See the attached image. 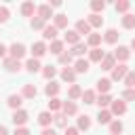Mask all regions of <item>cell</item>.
<instances>
[{
  "label": "cell",
  "mask_w": 135,
  "mask_h": 135,
  "mask_svg": "<svg viewBox=\"0 0 135 135\" xmlns=\"http://www.w3.org/2000/svg\"><path fill=\"white\" fill-rule=\"evenodd\" d=\"M27 53V49H25V44H21V42H13L11 46H8V57H13V59H21L23 55Z\"/></svg>",
  "instance_id": "1"
},
{
  "label": "cell",
  "mask_w": 135,
  "mask_h": 135,
  "mask_svg": "<svg viewBox=\"0 0 135 135\" xmlns=\"http://www.w3.org/2000/svg\"><path fill=\"white\" fill-rule=\"evenodd\" d=\"M127 74H129V65L127 63H118V65L112 68V78L110 80H122Z\"/></svg>",
  "instance_id": "2"
},
{
  "label": "cell",
  "mask_w": 135,
  "mask_h": 135,
  "mask_svg": "<svg viewBox=\"0 0 135 135\" xmlns=\"http://www.w3.org/2000/svg\"><path fill=\"white\" fill-rule=\"evenodd\" d=\"M110 112H112V116H122V114L127 112V103H124L122 99H112Z\"/></svg>",
  "instance_id": "3"
},
{
  "label": "cell",
  "mask_w": 135,
  "mask_h": 135,
  "mask_svg": "<svg viewBox=\"0 0 135 135\" xmlns=\"http://www.w3.org/2000/svg\"><path fill=\"white\" fill-rule=\"evenodd\" d=\"M13 122H15V127H23L27 120H30V114L25 112V110H15L13 112V118H11Z\"/></svg>",
  "instance_id": "4"
},
{
  "label": "cell",
  "mask_w": 135,
  "mask_h": 135,
  "mask_svg": "<svg viewBox=\"0 0 135 135\" xmlns=\"http://www.w3.org/2000/svg\"><path fill=\"white\" fill-rule=\"evenodd\" d=\"M46 53H49V46H46L42 40L32 44V57H34V59H40V57H42V55H46Z\"/></svg>",
  "instance_id": "5"
},
{
  "label": "cell",
  "mask_w": 135,
  "mask_h": 135,
  "mask_svg": "<svg viewBox=\"0 0 135 135\" xmlns=\"http://www.w3.org/2000/svg\"><path fill=\"white\" fill-rule=\"evenodd\" d=\"M36 17H40L42 21H49L53 17V8L49 4H40V6H36Z\"/></svg>",
  "instance_id": "6"
},
{
  "label": "cell",
  "mask_w": 135,
  "mask_h": 135,
  "mask_svg": "<svg viewBox=\"0 0 135 135\" xmlns=\"http://www.w3.org/2000/svg\"><path fill=\"white\" fill-rule=\"evenodd\" d=\"M112 55H114V59H116V61L124 63V61H127V59L131 57V49H129V46H118V49H116V51H114Z\"/></svg>",
  "instance_id": "7"
},
{
  "label": "cell",
  "mask_w": 135,
  "mask_h": 135,
  "mask_svg": "<svg viewBox=\"0 0 135 135\" xmlns=\"http://www.w3.org/2000/svg\"><path fill=\"white\" fill-rule=\"evenodd\" d=\"M89 65H91L89 59H82V57H80V59L74 61V68H72V70H74L76 74H86V72H89Z\"/></svg>",
  "instance_id": "8"
},
{
  "label": "cell",
  "mask_w": 135,
  "mask_h": 135,
  "mask_svg": "<svg viewBox=\"0 0 135 135\" xmlns=\"http://www.w3.org/2000/svg\"><path fill=\"white\" fill-rule=\"evenodd\" d=\"M61 114H63V116H74V114H78V105L68 99V101H63V105H61Z\"/></svg>",
  "instance_id": "9"
},
{
  "label": "cell",
  "mask_w": 135,
  "mask_h": 135,
  "mask_svg": "<svg viewBox=\"0 0 135 135\" xmlns=\"http://www.w3.org/2000/svg\"><path fill=\"white\" fill-rule=\"evenodd\" d=\"M4 70L6 72H19L21 70V61H17L13 57H4Z\"/></svg>",
  "instance_id": "10"
},
{
  "label": "cell",
  "mask_w": 135,
  "mask_h": 135,
  "mask_svg": "<svg viewBox=\"0 0 135 135\" xmlns=\"http://www.w3.org/2000/svg\"><path fill=\"white\" fill-rule=\"evenodd\" d=\"M63 42H68V44H72V46H74V44H78V42H80V34H78L76 30H68V32H65V36H63Z\"/></svg>",
  "instance_id": "11"
},
{
  "label": "cell",
  "mask_w": 135,
  "mask_h": 135,
  "mask_svg": "<svg viewBox=\"0 0 135 135\" xmlns=\"http://www.w3.org/2000/svg\"><path fill=\"white\" fill-rule=\"evenodd\" d=\"M103 57H105V53H103L99 46L89 51V63H91V61H93V63H101V59H103Z\"/></svg>",
  "instance_id": "12"
},
{
  "label": "cell",
  "mask_w": 135,
  "mask_h": 135,
  "mask_svg": "<svg viewBox=\"0 0 135 135\" xmlns=\"http://www.w3.org/2000/svg\"><path fill=\"white\" fill-rule=\"evenodd\" d=\"M36 95H38L36 84H23V91H21V97L23 99H34Z\"/></svg>",
  "instance_id": "13"
},
{
  "label": "cell",
  "mask_w": 135,
  "mask_h": 135,
  "mask_svg": "<svg viewBox=\"0 0 135 135\" xmlns=\"http://www.w3.org/2000/svg\"><path fill=\"white\" fill-rule=\"evenodd\" d=\"M6 103H8V108H13V110H21V103H23V97H21V95H17V93H13V95H8V99H6Z\"/></svg>",
  "instance_id": "14"
},
{
  "label": "cell",
  "mask_w": 135,
  "mask_h": 135,
  "mask_svg": "<svg viewBox=\"0 0 135 135\" xmlns=\"http://www.w3.org/2000/svg\"><path fill=\"white\" fill-rule=\"evenodd\" d=\"M34 13H36V4L32 0H27V2L21 4V15L23 17H34Z\"/></svg>",
  "instance_id": "15"
},
{
  "label": "cell",
  "mask_w": 135,
  "mask_h": 135,
  "mask_svg": "<svg viewBox=\"0 0 135 135\" xmlns=\"http://www.w3.org/2000/svg\"><path fill=\"white\" fill-rule=\"evenodd\" d=\"M68 19H70V17H68V15H63V13L53 15V21H55L53 25H55L57 30H63V27H68Z\"/></svg>",
  "instance_id": "16"
},
{
  "label": "cell",
  "mask_w": 135,
  "mask_h": 135,
  "mask_svg": "<svg viewBox=\"0 0 135 135\" xmlns=\"http://www.w3.org/2000/svg\"><path fill=\"white\" fill-rule=\"evenodd\" d=\"M57 32H59V30H57L55 25H46V27L42 30V38L53 42V40H57Z\"/></svg>",
  "instance_id": "17"
},
{
  "label": "cell",
  "mask_w": 135,
  "mask_h": 135,
  "mask_svg": "<svg viewBox=\"0 0 135 135\" xmlns=\"http://www.w3.org/2000/svg\"><path fill=\"white\" fill-rule=\"evenodd\" d=\"M110 89H112V80H110V78H99V80H97V91H99L101 95H108Z\"/></svg>",
  "instance_id": "18"
},
{
  "label": "cell",
  "mask_w": 135,
  "mask_h": 135,
  "mask_svg": "<svg viewBox=\"0 0 135 135\" xmlns=\"http://www.w3.org/2000/svg\"><path fill=\"white\" fill-rule=\"evenodd\" d=\"M59 89H61V86H59V82H55V80H49V84L44 86V93H46V95H49V99H51V97H57Z\"/></svg>",
  "instance_id": "19"
},
{
  "label": "cell",
  "mask_w": 135,
  "mask_h": 135,
  "mask_svg": "<svg viewBox=\"0 0 135 135\" xmlns=\"http://www.w3.org/2000/svg\"><path fill=\"white\" fill-rule=\"evenodd\" d=\"M74 30H76V32H78L80 36H82V34H86V36L91 34V25L86 23V19H78V21H76V27H74Z\"/></svg>",
  "instance_id": "20"
},
{
  "label": "cell",
  "mask_w": 135,
  "mask_h": 135,
  "mask_svg": "<svg viewBox=\"0 0 135 135\" xmlns=\"http://www.w3.org/2000/svg\"><path fill=\"white\" fill-rule=\"evenodd\" d=\"M118 36H120V34H118L114 27H110V30H105V34H103V40H105L108 44H116V42H118Z\"/></svg>",
  "instance_id": "21"
},
{
  "label": "cell",
  "mask_w": 135,
  "mask_h": 135,
  "mask_svg": "<svg viewBox=\"0 0 135 135\" xmlns=\"http://www.w3.org/2000/svg\"><path fill=\"white\" fill-rule=\"evenodd\" d=\"M114 118H112V112L110 110H99V114H97V122L99 124H110Z\"/></svg>",
  "instance_id": "22"
},
{
  "label": "cell",
  "mask_w": 135,
  "mask_h": 135,
  "mask_svg": "<svg viewBox=\"0 0 135 135\" xmlns=\"http://www.w3.org/2000/svg\"><path fill=\"white\" fill-rule=\"evenodd\" d=\"M86 44H89L91 49H97V46L101 44V34H95V32H91V34L86 36Z\"/></svg>",
  "instance_id": "23"
},
{
  "label": "cell",
  "mask_w": 135,
  "mask_h": 135,
  "mask_svg": "<svg viewBox=\"0 0 135 135\" xmlns=\"http://www.w3.org/2000/svg\"><path fill=\"white\" fill-rule=\"evenodd\" d=\"M86 51H89V49H86V44H82V42H78V44H74V46H72V51H70V55H72V57H78V59H80V57H82V55H84Z\"/></svg>",
  "instance_id": "24"
},
{
  "label": "cell",
  "mask_w": 135,
  "mask_h": 135,
  "mask_svg": "<svg viewBox=\"0 0 135 135\" xmlns=\"http://www.w3.org/2000/svg\"><path fill=\"white\" fill-rule=\"evenodd\" d=\"M25 70H27V72H32V74H34V72H40V70H42L40 59H34V57H32V59H27V61H25Z\"/></svg>",
  "instance_id": "25"
},
{
  "label": "cell",
  "mask_w": 135,
  "mask_h": 135,
  "mask_svg": "<svg viewBox=\"0 0 135 135\" xmlns=\"http://www.w3.org/2000/svg\"><path fill=\"white\" fill-rule=\"evenodd\" d=\"M61 80L74 84V80H76V72H74L72 68H63V70H61Z\"/></svg>",
  "instance_id": "26"
},
{
  "label": "cell",
  "mask_w": 135,
  "mask_h": 135,
  "mask_svg": "<svg viewBox=\"0 0 135 135\" xmlns=\"http://www.w3.org/2000/svg\"><path fill=\"white\" fill-rule=\"evenodd\" d=\"M80 95H82V89H80L76 82H74V84H70V89H68V99H70V101H74V99H78Z\"/></svg>",
  "instance_id": "27"
},
{
  "label": "cell",
  "mask_w": 135,
  "mask_h": 135,
  "mask_svg": "<svg viewBox=\"0 0 135 135\" xmlns=\"http://www.w3.org/2000/svg\"><path fill=\"white\" fill-rule=\"evenodd\" d=\"M51 122H53V114L51 112H40L38 114V124H42L46 129V127H51Z\"/></svg>",
  "instance_id": "28"
},
{
  "label": "cell",
  "mask_w": 135,
  "mask_h": 135,
  "mask_svg": "<svg viewBox=\"0 0 135 135\" xmlns=\"http://www.w3.org/2000/svg\"><path fill=\"white\" fill-rule=\"evenodd\" d=\"M78 131H89L91 129V116H86V114H82V116H78V127H76Z\"/></svg>",
  "instance_id": "29"
},
{
  "label": "cell",
  "mask_w": 135,
  "mask_h": 135,
  "mask_svg": "<svg viewBox=\"0 0 135 135\" xmlns=\"http://www.w3.org/2000/svg\"><path fill=\"white\" fill-rule=\"evenodd\" d=\"M61 105H63V101H61L59 97H51V99H49V112H51V114H53V112L57 114V112L61 110Z\"/></svg>",
  "instance_id": "30"
},
{
  "label": "cell",
  "mask_w": 135,
  "mask_h": 135,
  "mask_svg": "<svg viewBox=\"0 0 135 135\" xmlns=\"http://www.w3.org/2000/svg\"><path fill=\"white\" fill-rule=\"evenodd\" d=\"M86 23H89L91 27H101V25H103V17H101V15H95V13H93V15H89Z\"/></svg>",
  "instance_id": "31"
},
{
  "label": "cell",
  "mask_w": 135,
  "mask_h": 135,
  "mask_svg": "<svg viewBox=\"0 0 135 135\" xmlns=\"http://www.w3.org/2000/svg\"><path fill=\"white\" fill-rule=\"evenodd\" d=\"M49 51H51L53 55H57V57H59V55L63 53V40H53V42H51V46H49Z\"/></svg>",
  "instance_id": "32"
},
{
  "label": "cell",
  "mask_w": 135,
  "mask_h": 135,
  "mask_svg": "<svg viewBox=\"0 0 135 135\" xmlns=\"http://www.w3.org/2000/svg\"><path fill=\"white\" fill-rule=\"evenodd\" d=\"M116 65V59H114V55H105L103 59H101V70H110L112 72V68Z\"/></svg>",
  "instance_id": "33"
},
{
  "label": "cell",
  "mask_w": 135,
  "mask_h": 135,
  "mask_svg": "<svg viewBox=\"0 0 135 135\" xmlns=\"http://www.w3.org/2000/svg\"><path fill=\"white\" fill-rule=\"evenodd\" d=\"M82 101L86 103V105H91V103H95V99H97V95H95V91H91V89H86V91H82Z\"/></svg>",
  "instance_id": "34"
},
{
  "label": "cell",
  "mask_w": 135,
  "mask_h": 135,
  "mask_svg": "<svg viewBox=\"0 0 135 135\" xmlns=\"http://www.w3.org/2000/svg\"><path fill=\"white\" fill-rule=\"evenodd\" d=\"M95 103L99 105V110H108V105L112 103V97H110V95H99V97L95 99Z\"/></svg>",
  "instance_id": "35"
},
{
  "label": "cell",
  "mask_w": 135,
  "mask_h": 135,
  "mask_svg": "<svg viewBox=\"0 0 135 135\" xmlns=\"http://www.w3.org/2000/svg\"><path fill=\"white\" fill-rule=\"evenodd\" d=\"M42 76H44L46 80H53V78L57 76V68H55V65H44V68H42Z\"/></svg>",
  "instance_id": "36"
},
{
  "label": "cell",
  "mask_w": 135,
  "mask_h": 135,
  "mask_svg": "<svg viewBox=\"0 0 135 135\" xmlns=\"http://www.w3.org/2000/svg\"><path fill=\"white\" fill-rule=\"evenodd\" d=\"M53 122H55L57 127L65 129V127H68V116H63L61 112H57V114H53Z\"/></svg>",
  "instance_id": "37"
},
{
  "label": "cell",
  "mask_w": 135,
  "mask_h": 135,
  "mask_svg": "<svg viewBox=\"0 0 135 135\" xmlns=\"http://www.w3.org/2000/svg\"><path fill=\"white\" fill-rule=\"evenodd\" d=\"M122 27H124V30H133V27H135V15L127 13V15L122 17Z\"/></svg>",
  "instance_id": "38"
},
{
  "label": "cell",
  "mask_w": 135,
  "mask_h": 135,
  "mask_svg": "<svg viewBox=\"0 0 135 135\" xmlns=\"http://www.w3.org/2000/svg\"><path fill=\"white\" fill-rule=\"evenodd\" d=\"M129 6H131V2H129V0H116V4H114L116 13H124V15H127Z\"/></svg>",
  "instance_id": "39"
},
{
  "label": "cell",
  "mask_w": 135,
  "mask_h": 135,
  "mask_svg": "<svg viewBox=\"0 0 135 135\" xmlns=\"http://www.w3.org/2000/svg\"><path fill=\"white\" fill-rule=\"evenodd\" d=\"M108 127H110V133H112V135H120V133H122V129H124L120 120H112Z\"/></svg>",
  "instance_id": "40"
},
{
  "label": "cell",
  "mask_w": 135,
  "mask_h": 135,
  "mask_svg": "<svg viewBox=\"0 0 135 135\" xmlns=\"http://www.w3.org/2000/svg\"><path fill=\"white\" fill-rule=\"evenodd\" d=\"M30 25H32V30H44L46 27V21H42L40 17H32Z\"/></svg>",
  "instance_id": "41"
},
{
  "label": "cell",
  "mask_w": 135,
  "mask_h": 135,
  "mask_svg": "<svg viewBox=\"0 0 135 135\" xmlns=\"http://www.w3.org/2000/svg\"><path fill=\"white\" fill-rule=\"evenodd\" d=\"M122 80H124V86H127V89H135V72L129 70V74H127Z\"/></svg>",
  "instance_id": "42"
},
{
  "label": "cell",
  "mask_w": 135,
  "mask_h": 135,
  "mask_svg": "<svg viewBox=\"0 0 135 135\" xmlns=\"http://www.w3.org/2000/svg\"><path fill=\"white\" fill-rule=\"evenodd\" d=\"M91 8H93L95 15H99V13L105 8V2H103V0H93V2H91Z\"/></svg>",
  "instance_id": "43"
},
{
  "label": "cell",
  "mask_w": 135,
  "mask_h": 135,
  "mask_svg": "<svg viewBox=\"0 0 135 135\" xmlns=\"http://www.w3.org/2000/svg\"><path fill=\"white\" fill-rule=\"evenodd\" d=\"M122 101H124V103H127V101H135V89H124Z\"/></svg>",
  "instance_id": "44"
},
{
  "label": "cell",
  "mask_w": 135,
  "mask_h": 135,
  "mask_svg": "<svg viewBox=\"0 0 135 135\" xmlns=\"http://www.w3.org/2000/svg\"><path fill=\"white\" fill-rule=\"evenodd\" d=\"M59 63H61V65H70V63H72V55L63 51V53L59 55Z\"/></svg>",
  "instance_id": "45"
},
{
  "label": "cell",
  "mask_w": 135,
  "mask_h": 135,
  "mask_svg": "<svg viewBox=\"0 0 135 135\" xmlns=\"http://www.w3.org/2000/svg\"><path fill=\"white\" fill-rule=\"evenodd\" d=\"M8 17H11L8 8H6V6H0V23H6V21H8Z\"/></svg>",
  "instance_id": "46"
},
{
  "label": "cell",
  "mask_w": 135,
  "mask_h": 135,
  "mask_svg": "<svg viewBox=\"0 0 135 135\" xmlns=\"http://www.w3.org/2000/svg\"><path fill=\"white\" fill-rule=\"evenodd\" d=\"M13 135H32V133H30V131H27V129H25V127H17V129H15V133H13Z\"/></svg>",
  "instance_id": "47"
},
{
  "label": "cell",
  "mask_w": 135,
  "mask_h": 135,
  "mask_svg": "<svg viewBox=\"0 0 135 135\" xmlns=\"http://www.w3.org/2000/svg\"><path fill=\"white\" fill-rule=\"evenodd\" d=\"M63 135H78V129L76 127H65V133Z\"/></svg>",
  "instance_id": "48"
},
{
  "label": "cell",
  "mask_w": 135,
  "mask_h": 135,
  "mask_svg": "<svg viewBox=\"0 0 135 135\" xmlns=\"http://www.w3.org/2000/svg\"><path fill=\"white\" fill-rule=\"evenodd\" d=\"M40 135H57V133H55V129L46 127V129H42V133H40Z\"/></svg>",
  "instance_id": "49"
},
{
  "label": "cell",
  "mask_w": 135,
  "mask_h": 135,
  "mask_svg": "<svg viewBox=\"0 0 135 135\" xmlns=\"http://www.w3.org/2000/svg\"><path fill=\"white\" fill-rule=\"evenodd\" d=\"M6 51H8V49H6V46L0 42V57H6Z\"/></svg>",
  "instance_id": "50"
},
{
  "label": "cell",
  "mask_w": 135,
  "mask_h": 135,
  "mask_svg": "<svg viewBox=\"0 0 135 135\" xmlns=\"http://www.w3.org/2000/svg\"><path fill=\"white\" fill-rule=\"evenodd\" d=\"M0 135H8V129L4 124H0Z\"/></svg>",
  "instance_id": "51"
},
{
  "label": "cell",
  "mask_w": 135,
  "mask_h": 135,
  "mask_svg": "<svg viewBox=\"0 0 135 135\" xmlns=\"http://www.w3.org/2000/svg\"><path fill=\"white\" fill-rule=\"evenodd\" d=\"M131 49H133V51H135V38H133V40H131Z\"/></svg>",
  "instance_id": "52"
}]
</instances>
